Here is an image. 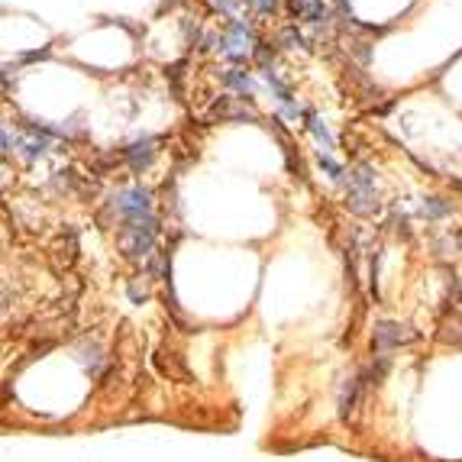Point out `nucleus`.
<instances>
[{
	"instance_id": "f03ea898",
	"label": "nucleus",
	"mask_w": 462,
	"mask_h": 462,
	"mask_svg": "<svg viewBox=\"0 0 462 462\" xmlns=\"http://www.w3.org/2000/svg\"><path fill=\"white\" fill-rule=\"evenodd\" d=\"M346 207L359 217H369L378 210V201H375V184H372V168H356L350 175V188H346Z\"/></svg>"
},
{
	"instance_id": "a211bd4d",
	"label": "nucleus",
	"mask_w": 462,
	"mask_h": 462,
	"mask_svg": "<svg viewBox=\"0 0 462 462\" xmlns=\"http://www.w3.org/2000/svg\"><path fill=\"white\" fill-rule=\"evenodd\" d=\"M214 4H217V7L224 10V14H233V10L239 7V0H214Z\"/></svg>"
},
{
	"instance_id": "39448f33",
	"label": "nucleus",
	"mask_w": 462,
	"mask_h": 462,
	"mask_svg": "<svg viewBox=\"0 0 462 462\" xmlns=\"http://www.w3.org/2000/svg\"><path fill=\"white\" fill-rule=\"evenodd\" d=\"M117 207L123 217H140V214H149V194L142 188H133V191H123L117 197Z\"/></svg>"
},
{
	"instance_id": "1a4fd4ad",
	"label": "nucleus",
	"mask_w": 462,
	"mask_h": 462,
	"mask_svg": "<svg viewBox=\"0 0 462 462\" xmlns=\"http://www.w3.org/2000/svg\"><path fill=\"white\" fill-rule=\"evenodd\" d=\"M152 140H142V142H133V146L126 149V159H130V165L136 168V172H142V168L152 162Z\"/></svg>"
},
{
	"instance_id": "ddd939ff",
	"label": "nucleus",
	"mask_w": 462,
	"mask_h": 462,
	"mask_svg": "<svg viewBox=\"0 0 462 462\" xmlns=\"http://www.w3.org/2000/svg\"><path fill=\"white\" fill-rule=\"evenodd\" d=\"M224 81H226V84H233V88H239V91H252V81H249V75H246V71H239V68L226 71V75H224Z\"/></svg>"
},
{
	"instance_id": "4468645a",
	"label": "nucleus",
	"mask_w": 462,
	"mask_h": 462,
	"mask_svg": "<svg viewBox=\"0 0 462 462\" xmlns=\"http://www.w3.org/2000/svg\"><path fill=\"white\" fill-rule=\"evenodd\" d=\"M424 214L427 217H443V214H449V204H443L440 197H430V201H424Z\"/></svg>"
},
{
	"instance_id": "f8f14e48",
	"label": "nucleus",
	"mask_w": 462,
	"mask_h": 462,
	"mask_svg": "<svg viewBox=\"0 0 462 462\" xmlns=\"http://www.w3.org/2000/svg\"><path fill=\"white\" fill-rule=\"evenodd\" d=\"M308 120H310V130H314L317 142H320V146H323V152H333V140H330V133H327V126H323L320 120L314 117V113H308Z\"/></svg>"
},
{
	"instance_id": "7ed1b4c3",
	"label": "nucleus",
	"mask_w": 462,
	"mask_h": 462,
	"mask_svg": "<svg viewBox=\"0 0 462 462\" xmlns=\"http://www.w3.org/2000/svg\"><path fill=\"white\" fill-rule=\"evenodd\" d=\"M417 340V333H414L411 327H404V323H394V320H382L375 323V336H372V346H375L382 356L392 350H398V346L404 343H414Z\"/></svg>"
},
{
	"instance_id": "0eeeda50",
	"label": "nucleus",
	"mask_w": 462,
	"mask_h": 462,
	"mask_svg": "<svg viewBox=\"0 0 462 462\" xmlns=\"http://www.w3.org/2000/svg\"><path fill=\"white\" fill-rule=\"evenodd\" d=\"M359 398H362V378H346V385L343 392H340V417H352L359 407Z\"/></svg>"
},
{
	"instance_id": "20e7f679",
	"label": "nucleus",
	"mask_w": 462,
	"mask_h": 462,
	"mask_svg": "<svg viewBox=\"0 0 462 462\" xmlns=\"http://www.w3.org/2000/svg\"><path fill=\"white\" fill-rule=\"evenodd\" d=\"M249 42H252V29L246 26V23H230L226 36L220 39V49H224L226 58H246L252 49Z\"/></svg>"
},
{
	"instance_id": "2eb2a0df",
	"label": "nucleus",
	"mask_w": 462,
	"mask_h": 462,
	"mask_svg": "<svg viewBox=\"0 0 462 462\" xmlns=\"http://www.w3.org/2000/svg\"><path fill=\"white\" fill-rule=\"evenodd\" d=\"M252 7L259 10V14H275L281 7V0H252Z\"/></svg>"
},
{
	"instance_id": "9b49d317",
	"label": "nucleus",
	"mask_w": 462,
	"mask_h": 462,
	"mask_svg": "<svg viewBox=\"0 0 462 462\" xmlns=\"http://www.w3.org/2000/svg\"><path fill=\"white\" fill-rule=\"evenodd\" d=\"M214 113H220V117H226V120H246V117H252L246 107H239V104H233L230 98H224V100H217L214 104Z\"/></svg>"
},
{
	"instance_id": "f257e3e1",
	"label": "nucleus",
	"mask_w": 462,
	"mask_h": 462,
	"mask_svg": "<svg viewBox=\"0 0 462 462\" xmlns=\"http://www.w3.org/2000/svg\"><path fill=\"white\" fill-rule=\"evenodd\" d=\"M152 239H155V220L152 214H140V217H126L123 230H120V246H123L126 256H149L152 252Z\"/></svg>"
},
{
	"instance_id": "6e6552de",
	"label": "nucleus",
	"mask_w": 462,
	"mask_h": 462,
	"mask_svg": "<svg viewBox=\"0 0 462 462\" xmlns=\"http://www.w3.org/2000/svg\"><path fill=\"white\" fill-rule=\"evenodd\" d=\"M288 7H291V14L298 20H308V23H320L327 16L323 0H288Z\"/></svg>"
},
{
	"instance_id": "9d476101",
	"label": "nucleus",
	"mask_w": 462,
	"mask_h": 462,
	"mask_svg": "<svg viewBox=\"0 0 462 462\" xmlns=\"http://www.w3.org/2000/svg\"><path fill=\"white\" fill-rule=\"evenodd\" d=\"M440 340L449 346H456V350H462V314H453L443 320L440 327Z\"/></svg>"
},
{
	"instance_id": "dca6fc26",
	"label": "nucleus",
	"mask_w": 462,
	"mask_h": 462,
	"mask_svg": "<svg viewBox=\"0 0 462 462\" xmlns=\"http://www.w3.org/2000/svg\"><path fill=\"white\" fill-rule=\"evenodd\" d=\"M320 165L330 172V178H333V182H340V178H343V168L336 165V162H330V159H323V155H320Z\"/></svg>"
},
{
	"instance_id": "423d86ee",
	"label": "nucleus",
	"mask_w": 462,
	"mask_h": 462,
	"mask_svg": "<svg viewBox=\"0 0 462 462\" xmlns=\"http://www.w3.org/2000/svg\"><path fill=\"white\" fill-rule=\"evenodd\" d=\"M155 369L162 372L165 378H175V382H191V375H188V369L182 365V359L175 356V352H168V350H159L155 352Z\"/></svg>"
},
{
	"instance_id": "f3484780",
	"label": "nucleus",
	"mask_w": 462,
	"mask_h": 462,
	"mask_svg": "<svg viewBox=\"0 0 462 462\" xmlns=\"http://www.w3.org/2000/svg\"><path fill=\"white\" fill-rule=\"evenodd\" d=\"M281 42H288L291 49H294V46H304V39L294 33V29H281Z\"/></svg>"
}]
</instances>
